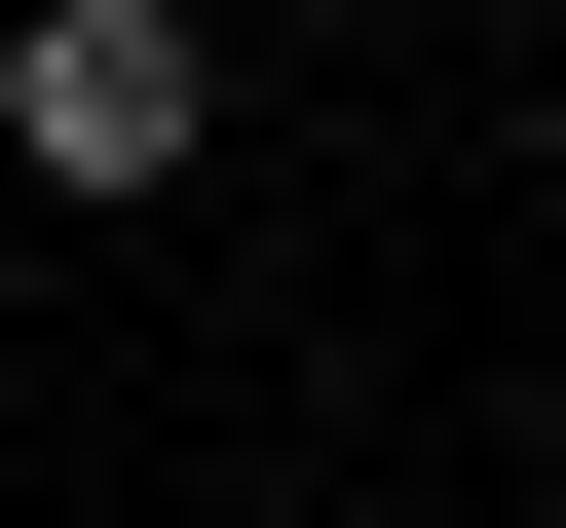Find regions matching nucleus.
<instances>
[{"label": "nucleus", "instance_id": "obj_1", "mask_svg": "<svg viewBox=\"0 0 566 528\" xmlns=\"http://www.w3.org/2000/svg\"><path fill=\"white\" fill-rule=\"evenodd\" d=\"M189 151H227V0H0V189L151 226Z\"/></svg>", "mask_w": 566, "mask_h": 528}]
</instances>
